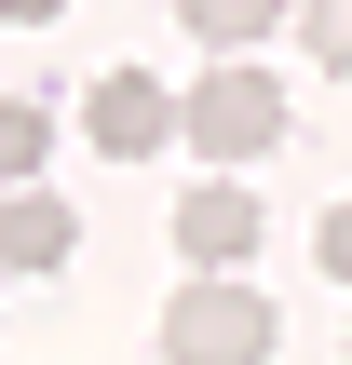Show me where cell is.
<instances>
[{"mask_svg":"<svg viewBox=\"0 0 352 365\" xmlns=\"http://www.w3.org/2000/svg\"><path fill=\"white\" fill-rule=\"evenodd\" d=\"M176 135H190L203 163H258V149H285V81L244 68V54H217V68L176 95Z\"/></svg>","mask_w":352,"mask_h":365,"instance_id":"obj_1","label":"cell"},{"mask_svg":"<svg viewBox=\"0 0 352 365\" xmlns=\"http://www.w3.org/2000/svg\"><path fill=\"white\" fill-rule=\"evenodd\" d=\"M285 339L271 325V298L258 284H231V271H203V284H176L163 298V365H258Z\"/></svg>","mask_w":352,"mask_h":365,"instance_id":"obj_2","label":"cell"},{"mask_svg":"<svg viewBox=\"0 0 352 365\" xmlns=\"http://www.w3.org/2000/svg\"><path fill=\"white\" fill-rule=\"evenodd\" d=\"M81 135H95L109 163H149V149H176V95H163L149 68H109V81L81 95Z\"/></svg>","mask_w":352,"mask_h":365,"instance_id":"obj_3","label":"cell"},{"mask_svg":"<svg viewBox=\"0 0 352 365\" xmlns=\"http://www.w3.org/2000/svg\"><path fill=\"white\" fill-rule=\"evenodd\" d=\"M176 244H190V271H244V257H258V203L217 176V190H190V203H176Z\"/></svg>","mask_w":352,"mask_h":365,"instance_id":"obj_4","label":"cell"},{"mask_svg":"<svg viewBox=\"0 0 352 365\" xmlns=\"http://www.w3.org/2000/svg\"><path fill=\"white\" fill-rule=\"evenodd\" d=\"M68 244H81V217H68L54 190H14V203H0V257H14V271H68Z\"/></svg>","mask_w":352,"mask_h":365,"instance_id":"obj_5","label":"cell"},{"mask_svg":"<svg viewBox=\"0 0 352 365\" xmlns=\"http://www.w3.org/2000/svg\"><path fill=\"white\" fill-rule=\"evenodd\" d=\"M41 149H54V108H41V95H0V190H27Z\"/></svg>","mask_w":352,"mask_h":365,"instance_id":"obj_6","label":"cell"},{"mask_svg":"<svg viewBox=\"0 0 352 365\" xmlns=\"http://www.w3.org/2000/svg\"><path fill=\"white\" fill-rule=\"evenodd\" d=\"M285 14H298V0H190V27H203L217 54H244V41H271Z\"/></svg>","mask_w":352,"mask_h":365,"instance_id":"obj_7","label":"cell"},{"mask_svg":"<svg viewBox=\"0 0 352 365\" xmlns=\"http://www.w3.org/2000/svg\"><path fill=\"white\" fill-rule=\"evenodd\" d=\"M298 41H312V68H352V0H298Z\"/></svg>","mask_w":352,"mask_h":365,"instance_id":"obj_8","label":"cell"},{"mask_svg":"<svg viewBox=\"0 0 352 365\" xmlns=\"http://www.w3.org/2000/svg\"><path fill=\"white\" fill-rule=\"evenodd\" d=\"M312 257H326V271L352 284V203H326V230H312Z\"/></svg>","mask_w":352,"mask_h":365,"instance_id":"obj_9","label":"cell"},{"mask_svg":"<svg viewBox=\"0 0 352 365\" xmlns=\"http://www.w3.org/2000/svg\"><path fill=\"white\" fill-rule=\"evenodd\" d=\"M0 14H14V27H41V14H68V0H0Z\"/></svg>","mask_w":352,"mask_h":365,"instance_id":"obj_10","label":"cell"}]
</instances>
